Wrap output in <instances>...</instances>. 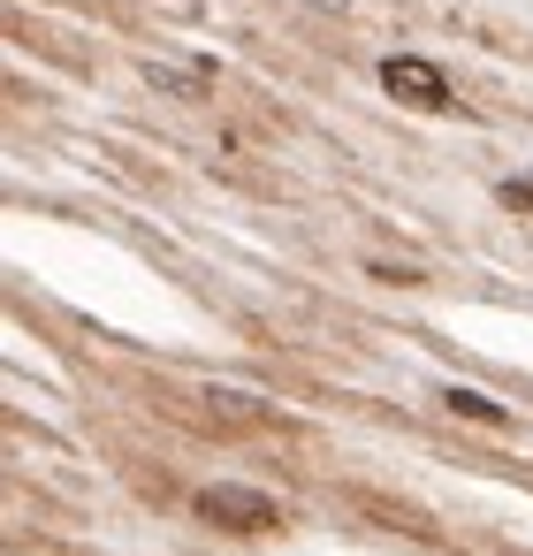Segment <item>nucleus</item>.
<instances>
[{
    "label": "nucleus",
    "instance_id": "obj_3",
    "mask_svg": "<svg viewBox=\"0 0 533 556\" xmlns=\"http://www.w3.org/2000/svg\"><path fill=\"white\" fill-rule=\"evenodd\" d=\"M442 404H449L457 419H480V427H503V404H495V396H480V389H442Z\"/></svg>",
    "mask_w": 533,
    "mask_h": 556
},
{
    "label": "nucleus",
    "instance_id": "obj_4",
    "mask_svg": "<svg viewBox=\"0 0 533 556\" xmlns=\"http://www.w3.org/2000/svg\"><path fill=\"white\" fill-rule=\"evenodd\" d=\"M145 85H161V92H183V100H206V77H199V70H168V62H145Z\"/></svg>",
    "mask_w": 533,
    "mask_h": 556
},
{
    "label": "nucleus",
    "instance_id": "obj_1",
    "mask_svg": "<svg viewBox=\"0 0 533 556\" xmlns=\"http://www.w3.org/2000/svg\"><path fill=\"white\" fill-rule=\"evenodd\" d=\"M199 518L206 526H229V533H267V526H282V510H275V495H259V488H199Z\"/></svg>",
    "mask_w": 533,
    "mask_h": 556
},
{
    "label": "nucleus",
    "instance_id": "obj_2",
    "mask_svg": "<svg viewBox=\"0 0 533 556\" xmlns=\"http://www.w3.org/2000/svg\"><path fill=\"white\" fill-rule=\"evenodd\" d=\"M381 92L404 100V108H419V115H442L449 108V77L434 62H419V54H389L381 62Z\"/></svg>",
    "mask_w": 533,
    "mask_h": 556
},
{
    "label": "nucleus",
    "instance_id": "obj_5",
    "mask_svg": "<svg viewBox=\"0 0 533 556\" xmlns=\"http://www.w3.org/2000/svg\"><path fill=\"white\" fill-rule=\"evenodd\" d=\"M495 199H503L510 214H533V176H503V184H495Z\"/></svg>",
    "mask_w": 533,
    "mask_h": 556
}]
</instances>
